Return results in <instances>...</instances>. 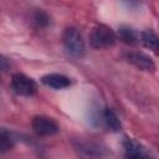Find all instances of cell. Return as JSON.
Segmentation results:
<instances>
[{
    "mask_svg": "<svg viewBox=\"0 0 159 159\" xmlns=\"http://www.w3.org/2000/svg\"><path fill=\"white\" fill-rule=\"evenodd\" d=\"M9 66H10V63H9L7 58H6V57H4L2 55H0V73H2V72H5V71H7Z\"/></svg>",
    "mask_w": 159,
    "mask_h": 159,
    "instance_id": "14",
    "label": "cell"
},
{
    "mask_svg": "<svg viewBox=\"0 0 159 159\" xmlns=\"http://www.w3.org/2000/svg\"><path fill=\"white\" fill-rule=\"evenodd\" d=\"M14 147H15V138L12 137V134L6 129L0 128V153L10 152Z\"/></svg>",
    "mask_w": 159,
    "mask_h": 159,
    "instance_id": "12",
    "label": "cell"
},
{
    "mask_svg": "<svg viewBox=\"0 0 159 159\" xmlns=\"http://www.w3.org/2000/svg\"><path fill=\"white\" fill-rule=\"evenodd\" d=\"M10 87L16 94L24 97L34 96L37 92V83L31 77L19 72L12 75L10 81Z\"/></svg>",
    "mask_w": 159,
    "mask_h": 159,
    "instance_id": "3",
    "label": "cell"
},
{
    "mask_svg": "<svg viewBox=\"0 0 159 159\" xmlns=\"http://www.w3.org/2000/svg\"><path fill=\"white\" fill-rule=\"evenodd\" d=\"M32 130L40 137H50L60 130L57 122L47 116H35L31 120Z\"/></svg>",
    "mask_w": 159,
    "mask_h": 159,
    "instance_id": "4",
    "label": "cell"
},
{
    "mask_svg": "<svg viewBox=\"0 0 159 159\" xmlns=\"http://www.w3.org/2000/svg\"><path fill=\"white\" fill-rule=\"evenodd\" d=\"M124 159H154L152 152L135 139L125 138L123 142Z\"/></svg>",
    "mask_w": 159,
    "mask_h": 159,
    "instance_id": "5",
    "label": "cell"
},
{
    "mask_svg": "<svg viewBox=\"0 0 159 159\" xmlns=\"http://www.w3.org/2000/svg\"><path fill=\"white\" fill-rule=\"evenodd\" d=\"M41 82L52 89H65L71 86V78L62 73H47L41 77Z\"/></svg>",
    "mask_w": 159,
    "mask_h": 159,
    "instance_id": "9",
    "label": "cell"
},
{
    "mask_svg": "<svg viewBox=\"0 0 159 159\" xmlns=\"http://www.w3.org/2000/svg\"><path fill=\"white\" fill-rule=\"evenodd\" d=\"M125 60L132 63L133 66H135L137 68L142 70V71H147V72H153L155 70V63L154 61L145 53L143 52H138V51H132L128 52L125 55Z\"/></svg>",
    "mask_w": 159,
    "mask_h": 159,
    "instance_id": "8",
    "label": "cell"
},
{
    "mask_svg": "<svg viewBox=\"0 0 159 159\" xmlns=\"http://www.w3.org/2000/svg\"><path fill=\"white\" fill-rule=\"evenodd\" d=\"M140 42L149 50L157 52L159 48V40L158 36L154 31L152 30H145L140 32Z\"/></svg>",
    "mask_w": 159,
    "mask_h": 159,
    "instance_id": "11",
    "label": "cell"
},
{
    "mask_svg": "<svg viewBox=\"0 0 159 159\" xmlns=\"http://www.w3.org/2000/svg\"><path fill=\"white\" fill-rule=\"evenodd\" d=\"M34 20H35V22L39 25V26H46L47 24H48V16L43 12V11H41V10H39V11H36V14H35V16H34Z\"/></svg>",
    "mask_w": 159,
    "mask_h": 159,
    "instance_id": "13",
    "label": "cell"
},
{
    "mask_svg": "<svg viewBox=\"0 0 159 159\" xmlns=\"http://www.w3.org/2000/svg\"><path fill=\"white\" fill-rule=\"evenodd\" d=\"M94 120L98 124L106 127L107 129H109L112 132H118L120 129V127H122L119 118L109 108H103L101 111H97V113L94 116Z\"/></svg>",
    "mask_w": 159,
    "mask_h": 159,
    "instance_id": "7",
    "label": "cell"
},
{
    "mask_svg": "<svg viewBox=\"0 0 159 159\" xmlns=\"http://www.w3.org/2000/svg\"><path fill=\"white\" fill-rule=\"evenodd\" d=\"M118 37L119 40H122L124 43H128V45H135L140 42V32L128 26L120 27L118 30Z\"/></svg>",
    "mask_w": 159,
    "mask_h": 159,
    "instance_id": "10",
    "label": "cell"
},
{
    "mask_svg": "<svg viewBox=\"0 0 159 159\" xmlns=\"http://www.w3.org/2000/svg\"><path fill=\"white\" fill-rule=\"evenodd\" d=\"M73 148L83 159H101L106 154L104 148L94 142L77 140L73 143Z\"/></svg>",
    "mask_w": 159,
    "mask_h": 159,
    "instance_id": "6",
    "label": "cell"
},
{
    "mask_svg": "<svg viewBox=\"0 0 159 159\" xmlns=\"http://www.w3.org/2000/svg\"><path fill=\"white\" fill-rule=\"evenodd\" d=\"M116 34L111 27L107 25H97L92 29L89 35V43L93 48H107L114 45L116 42Z\"/></svg>",
    "mask_w": 159,
    "mask_h": 159,
    "instance_id": "2",
    "label": "cell"
},
{
    "mask_svg": "<svg viewBox=\"0 0 159 159\" xmlns=\"http://www.w3.org/2000/svg\"><path fill=\"white\" fill-rule=\"evenodd\" d=\"M62 42L67 53L72 57H82L84 53V41L81 32L75 27H67L62 35Z\"/></svg>",
    "mask_w": 159,
    "mask_h": 159,
    "instance_id": "1",
    "label": "cell"
}]
</instances>
